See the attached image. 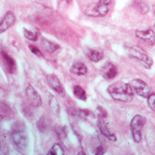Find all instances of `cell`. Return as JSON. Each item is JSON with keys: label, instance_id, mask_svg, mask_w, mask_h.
<instances>
[{"label": "cell", "instance_id": "1", "mask_svg": "<svg viewBox=\"0 0 155 155\" xmlns=\"http://www.w3.org/2000/svg\"><path fill=\"white\" fill-rule=\"evenodd\" d=\"M107 91L114 100L129 103L134 98L132 86L128 83L121 81L114 83L108 86Z\"/></svg>", "mask_w": 155, "mask_h": 155}, {"label": "cell", "instance_id": "2", "mask_svg": "<svg viewBox=\"0 0 155 155\" xmlns=\"http://www.w3.org/2000/svg\"><path fill=\"white\" fill-rule=\"evenodd\" d=\"M124 48L129 56L137 59L146 69L151 68L153 64V60L142 48L130 43H125Z\"/></svg>", "mask_w": 155, "mask_h": 155}, {"label": "cell", "instance_id": "3", "mask_svg": "<svg viewBox=\"0 0 155 155\" xmlns=\"http://www.w3.org/2000/svg\"><path fill=\"white\" fill-rule=\"evenodd\" d=\"M12 138L16 147L25 150L28 144V138L25 125L21 121L14 123L12 127Z\"/></svg>", "mask_w": 155, "mask_h": 155}, {"label": "cell", "instance_id": "4", "mask_svg": "<svg viewBox=\"0 0 155 155\" xmlns=\"http://www.w3.org/2000/svg\"><path fill=\"white\" fill-rule=\"evenodd\" d=\"M111 0H99L98 3L91 5L86 9L85 14L92 17H103L109 13Z\"/></svg>", "mask_w": 155, "mask_h": 155}, {"label": "cell", "instance_id": "5", "mask_svg": "<svg viewBox=\"0 0 155 155\" xmlns=\"http://www.w3.org/2000/svg\"><path fill=\"white\" fill-rule=\"evenodd\" d=\"M147 122V118L140 114H137L132 119L130 124L133 138L136 142L139 143L141 140V131Z\"/></svg>", "mask_w": 155, "mask_h": 155}, {"label": "cell", "instance_id": "6", "mask_svg": "<svg viewBox=\"0 0 155 155\" xmlns=\"http://www.w3.org/2000/svg\"><path fill=\"white\" fill-rule=\"evenodd\" d=\"M25 94L27 101L33 107H39L42 104V99L41 96L34 87L29 85L25 89Z\"/></svg>", "mask_w": 155, "mask_h": 155}, {"label": "cell", "instance_id": "7", "mask_svg": "<svg viewBox=\"0 0 155 155\" xmlns=\"http://www.w3.org/2000/svg\"><path fill=\"white\" fill-rule=\"evenodd\" d=\"M132 85L137 95L143 98H147L149 96V87L145 82L140 79H134L132 81Z\"/></svg>", "mask_w": 155, "mask_h": 155}, {"label": "cell", "instance_id": "8", "mask_svg": "<svg viewBox=\"0 0 155 155\" xmlns=\"http://www.w3.org/2000/svg\"><path fill=\"white\" fill-rule=\"evenodd\" d=\"M135 35L137 38L143 40L148 45H155V33L152 29H137L135 31Z\"/></svg>", "mask_w": 155, "mask_h": 155}, {"label": "cell", "instance_id": "9", "mask_svg": "<svg viewBox=\"0 0 155 155\" xmlns=\"http://www.w3.org/2000/svg\"><path fill=\"white\" fill-rule=\"evenodd\" d=\"M16 17L11 11L6 12L4 17L0 21V34L7 31L8 29L15 25Z\"/></svg>", "mask_w": 155, "mask_h": 155}, {"label": "cell", "instance_id": "10", "mask_svg": "<svg viewBox=\"0 0 155 155\" xmlns=\"http://www.w3.org/2000/svg\"><path fill=\"white\" fill-rule=\"evenodd\" d=\"M1 55L7 72L10 74H14L16 70L15 61L5 51H1Z\"/></svg>", "mask_w": 155, "mask_h": 155}, {"label": "cell", "instance_id": "11", "mask_svg": "<svg viewBox=\"0 0 155 155\" xmlns=\"http://www.w3.org/2000/svg\"><path fill=\"white\" fill-rule=\"evenodd\" d=\"M47 81L50 87L57 93L62 94L64 93V87L59 79L54 74L48 75Z\"/></svg>", "mask_w": 155, "mask_h": 155}, {"label": "cell", "instance_id": "12", "mask_svg": "<svg viewBox=\"0 0 155 155\" xmlns=\"http://www.w3.org/2000/svg\"><path fill=\"white\" fill-rule=\"evenodd\" d=\"M102 71L103 77L107 80H112L118 74L117 68L111 62L105 65Z\"/></svg>", "mask_w": 155, "mask_h": 155}, {"label": "cell", "instance_id": "13", "mask_svg": "<svg viewBox=\"0 0 155 155\" xmlns=\"http://www.w3.org/2000/svg\"><path fill=\"white\" fill-rule=\"evenodd\" d=\"M86 53L90 60L93 62H98L104 57V52L99 48H87Z\"/></svg>", "mask_w": 155, "mask_h": 155}, {"label": "cell", "instance_id": "14", "mask_svg": "<svg viewBox=\"0 0 155 155\" xmlns=\"http://www.w3.org/2000/svg\"><path fill=\"white\" fill-rule=\"evenodd\" d=\"M70 71L72 74L78 76H83L87 73V68L83 62L78 61L71 66Z\"/></svg>", "mask_w": 155, "mask_h": 155}, {"label": "cell", "instance_id": "15", "mask_svg": "<svg viewBox=\"0 0 155 155\" xmlns=\"http://www.w3.org/2000/svg\"><path fill=\"white\" fill-rule=\"evenodd\" d=\"M41 44L44 50L50 53L54 52L60 48V46L59 45L51 42L45 38L42 39Z\"/></svg>", "mask_w": 155, "mask_h": 155}, {"label": "cell", "instance_id": "16", "mask_svg": "<svg viewBox=\"0 0 155 155\" xmlns=\"http://www.w3.org/2000/svg\"><path fill=\"white\" fill-rule=\"evenodd\" d=\"M13 114L12 109L5 103H0V121Z\"/></svg>", "mask_w": 155, "mask_h": 155}, {"label": "cell", "instance_id": "17", "mask_svg": "<svg viewBox=\"0 0 155 155\" xmlns=\"http://www.w3.org/2000/svg\"><path fill=\"white\" fill-rule=\"evenodd\" d=\"M73 93L78 99L84 101H86L87 99L86 92L80 85H76L74 86Z\"/></svg>", "mask_w": 155, "mask_h": 155}, {"label": "cell", "instance_id": "18", "mask_svg": "<svg viewBox=\"0 0 155 155\" xmlns=\"http://www.w3.org/2000/svg\"><path fill=\"white\" fill-rule=\"evenodd\" d=\"M103 118H104L102 117L99 115H98L97 126H98V128H99L101 133L105 137L107 138L110 133L108 127H107V126Z\"/></svg>", "mask_w": 155, "mask_h": 155}, {"label": "cell", "instance_id": "19", "mask_svg": "<svg viewBox=\"0 0 155 155\" xmlns=\"http://www.w3.org/2000/svg\"><path fill=\"white\" fill-rule=\"evenodd\" d=\"M48 103L50 108L55 113H58L60 110L59 103L56 97L54 95L50 94L48 96Z\"/></svg>", "mask_w": 155, "mask_h": 155}, {"label": "cell", "instance_id": "20", "mask_svg": "<svg viewBox=\"0 0 155 155\" xmlns=\"http://www.w3.org/2000/svg\"><path fill=\"white\" fill-rule=\"evenodd\" d=\"M64 154V150L61 145L59 143H55L53 145L47 154L50 155H63Z\"/></svg>", "mask_w": 155, "mask_h": 155}, {"label": "cell", "instance_id": "21", "mask_svg": "<svg viewBox=\"0 0 155 155\" xmlns=\"http://www.w3.org/2000/svg\"><path fill=\"white\" fill-rule=\"evenodd\" d=\"M23 33L25 37L28 39V40L32 41H37L38 38L37 32H33L31 31L28 30V29L26 28H24Z\"/></svg>", "mask_w": 155, "mask_h": 155}, {"label": "cell", "instance_id": "22", "mask_svg": "<svg viewBox=\"0 0 155 155\" xmlns=\"http://www.w3.org/2000/svg\"><path fill=\"white\" fill-rule=\"evenodd\" d=\"M68 129L67 126H64L63 127H59L56 128V134L59 139H63L67 137V134L68 132Z\"/></svg>", "mask_w": 155, "mask_h": 155}, {"label": "cell", "instance_id": "23", "mask_svg": "<svg viewBox=\"0 0 155 155\" xmlns=\"http://www.w3.org/2000/svg\"><path fill=\"white\" fill-rule=\"evenodd\" d=\"M37 127L40 132H44L45 131L47 127L46 121L44 116H41L37 122Z\"/></svg>", "mask_w": 155, "mask_h": 155}, {"label": "cell", "instance_id": "24", "mask_svg": "<svg viewBox=\"0 0 155 155\" xmlns=\"http://www.w3.org/2000/svg\"><path fill=\"white\" fill-rule=\"evenodd\" d=\"M29 50H30L31 52L35 54L36 56L39 58H44V55L43 53L36 46L34 45H30L28 46Z\"/></svg>", "mask_w": 155, "mask_h": 155}, {"label": "cell", "instance_id": "25", "mask_svg": "<svg viewBox=\"0 0 155 155\" xmlns=\"http://www.w3.org/2000/svg\"><path fill=\"white\" fill-rule=\"evenodd\" d=\"M148 104L151 110H155V93H153L148 97Z\"/></svg>", "mask_w": 155, "mask_h": 155}, {"label": "cell", "instance_id": "26", "mask_svg": "<svg viewBox=\"0 0 155 155\" xmlns=\"http://www.w3.org/2000/svg\"><path fill=\"white\" fill-rule=\"evenodd\" d=\"M139 7L140 11L143 15L147 14L149 10V6L147 4L143 3V2H139Z\"/></svg>", "mask_w": 155, "mask_h": 155}, {"label": "cell", "instance_id": "27", "mask_svg": "<svg viewBox=\"0 0 155 155\" xmlns=\"http://www.w3.org/2000/svg\"><path fill=\"white\" fill-rule=\"evenodd\" d=\"M97 110L99 112V115L104 118H106L108 116L107 111L101 106H98L97 108Z\"/></svg>", "mask_w": 155, "mask_h": 155}, {"label": "cell", "instance_id": "28", "mask_svg": "<svg viewBox=\"0 0 155 155\" xmlns=\"http://www.w3.org/2000/svg\"><path fill=\"white\" fill-rule=\"evenodd\" d=\"M80 116H91L93 115V114L87 109H80L79 110Z\"/></svg>", "mask_w": 155, "mask_h": 155}, {"label": "cell", "instance_id": "29", "mask_svg": "<svg viewBox=\"0 0 155 155\" xmlns=\"http://www.w3.org/2000/svg\"><path fill=\"white\" fill-rule=\"evenodd\" d=\"M104 148L102 146H99L96 149V155H102L104 153Z\"/></svg>", "mask_w": 155, "mask_h": 155}, {"label": "cell", "instance_id": "30", "mask_svg": "<svg viewBox=\"0 0 155 155\" xmlns=\"http://www.w3.org/2000/svg\"><path fill=\"white\" fill-rule=\"evenodd\" d=\"M107 138L109 140L111 141L115 142L117 140V138L115 134H110L108 135V137H107Z\"/></svg>", "mask_w": 155, "mask_h": 155}, {"label": "cell", "instance_id": "31", "mask_svg": "<svg viewBox=\"0 0 155 155\" xmlns=\"http://www.w3.org/2000/svg\"><path fill=\"white\" fill-rule=\"evenodd\" d=\"M152 10H153V13L155 15V3L152 5Z\"/></svg>", "mask_w": 155, "mask_h": 155}, {"label": "cell", "instance_id": "32", "mask_svg": "<svg viewBox=\"0 0 155 155\" xmlns=\"http://www.w3.org/2000/svg\"><path fill=\"white\" fill-rule=\"evenodd\" d=\"M78 155H85V153L84 152V151H80L79 153H78Z\"/></svg>", "mask_w": 155, "mask_h": 155}, {"label": "cell", "instance_id": "33", "mask_svg": "<svg viewBox=\"0 0 155 155\" xmlns=\"http://www.w3.org/2000/svg\"><path fill=\"white\" fill-rule=\"evenodd\" d=\"M154 26V29H155V23H154V26Z\"/></svg>", "mask_w": 155, "mask_h": 155}, {"label": "cell", "instance_id": "34", "mask_svg": "<svg viewBox=\"0 0 155 155\" xmlns=\"http://www.w3.org/2000/svg\"><path fill=\"white\" fill-rule=\"evenodd\" d=\"M42 1H43V0H42Z\"/></svg>", "mask_w": 155, "mask_h": 155}]
</instances>
